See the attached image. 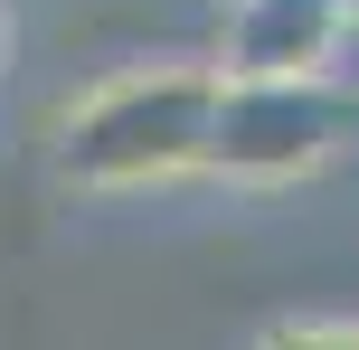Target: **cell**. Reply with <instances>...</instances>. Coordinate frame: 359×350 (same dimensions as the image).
I'll return each instance as SVG.
<instances>
[{
	"label": "cell",
	"instance_id": "cell-3",
	"mask_svg": "<svg viewBox=\"0 0 359 350\" xmlns=\"http://www.w3.org/2000/svg\"><path fill=\"white\" fill-rule=\"evenodd\" d=\"M341 48H350L341 0H227L217 76H322L341 67Z\"/></svg>",
	"mask_w": 359,
	"mask_h": 350
},
{
	"label": "cell",
	"instance_id": "cell-5",
	"mask_svg": "<svg viewBox=\"0 0 359 350\" xmlns=\"http://www.w3.org/2000/svg\"><path fill=\"white\" fill-rule=\"evenodd\" d=\"M0 67H10V0H0Z\"/></svg>",
	"mask_w": 359,
	"mask_h": 350
},
{
	"label": "cell",
	"instance_id": "cell-6",
	"mask_svg": "<svg viewBox=\"0 0 359 350\" xmlns=\"http://www.w3.org/2000/svg\"><path fill=\"white\" fill-rule=\"evenodd\" d=\"M341 19H350V38H359V0H341Z\"/></svg>",
	"mask_w": 359,
	"mask_h": 350
},
{
	"label": "cell",
	"instance_id": "cell-1",
	"mask_svg": "<svg viewBox=\"0 0 359 350\" xmlns=\"http://www.w3.org/2000/svg\"><path fill=\"white\" fill-rule=\"evenodd\" d=\"M208 105L217 67L189 57H151V67H114L86 86L48 133V170L86 199H133V189H170L208 170Z\"/></svg>",
	"mask_w": 359,
	"mask_h": 350
},
{
	"label": "cell",
	"instance_id": "cell-4",
	"mask_svg": "<svg viewBox=\"0 0 359 350\" xmlns=\"http://www.w3.org/2000/svg\"><path fill=\"white\" fill-rule=\"evenodd\" d=\"M255 350H359V322H274Z\"/></svg>",
	"mask_w": 359,
	"mask_h": 350
},
{
	"label": "cell",
	"instance_id": "cell-2",
	"mask_svg": "<svg viewBox=\"0 0 359 350\" xmlns=\"http://www.w3.org/2000/svg\"><path fill=\"white\" fill-rule=\"evenodd\" d=\"M350 142H359V86L341 67H322V76H217L208 180L293 189V180H322Z\"/></svg>",
	"mask_w": 359,
	"mask_h": 350
}]
</instances>
